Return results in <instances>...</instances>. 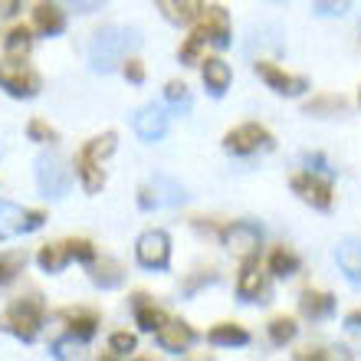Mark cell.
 <instances>
[{
	"label": "cell",
	"instance_id": "cell-44",
	"mask_svg": "<svg viewBox=\"0 0 361 361\" xmlns=\"http://www.w3.org/2000/svg\"><path fill=\"white\" fill-rule=\"evenodd\" d=\"M20 4L23 0H0V20H10L20 13Z\"/></svg>",
	"mask_w": 361,
	"mask_h": 361
},
{
	"label": "cell",
	"instance_id": "cell-23",
	"mask_svg": "<svg viewBox=\"0 0 361 361\" xmlns=\"http://www.w3.org/2000/svg\"><path fill=\"white\" fill-rule=\"evenodd\" d=\"M76 174H79V180H82L86 194H99V190L105 188L102 161H92V158H89V154H82V152H79V158H76Z\"/></svg>",
	"mask_w": 361,
	"mask_h": 361
},
{
	"label": "cell",
	"instance_id": "cell-7",
	"mask_svg": "<svg viewBox=\"0 0 361 361\" xmlns=\"http://www.w3.org/2000/svg\"><path fill=\"white\" fill-rule=\"evenodd\" d=\"M224 247L237 259H257L259 247H263V230L253 220H233L230 227H224Z\"/></svg>",
	"mask_w": 361,
	"mask_h": 361
},
{
	"label": "cell",
	"instance_id": "cell-34",
	"mask_svg": "<svg viewBox=\"0 0 361 361\" xmlns=\"http://www.w3.org/2000/svg\"><path fill=\"white\" fill-rule=\"evenodd\" d=\"M109 348H112V355L125 358V355H132L135 348H138V338H135L132 332H112L109 335Z\"/></svg>",
	"mask_w": 361,
	"mask_h": 361
},
{
	"label": "cell",
	"instance_id": "cell-46",
	"mask_svg": "<svg viewBox=\"0 0 361 361\" xmlns=\"http://www.w3.org/2000/svg\"><path fill=\"white\" fill-rule=\"evenodd\" d=\"M358 102H361V89H358Z\"/></svg>",
	"mask_w": 361,
	"mask_h": 361
},
{
	"label": "cell",
	"instance_id": "cell-35",
	"mask_svg": "<svg viewBox=\"0 0 361 361\" xmlns=\"http://www.w3.org/2000/svg\"><path fill=\"white\" fill-rule=\"evenodd\" d=\"M342 109H345V99H342V95H322V99H315V102L305 105V112H309V115L342 112Z\"/></svg>",
	"mask_w": 361,
	"mask_h": 361
},
{
	"label": "cell",
	"instance_id": "cell-26",
	"mask_svg": "<svg viewBox=\"0 0 361 361\" xmlns=\"http://www.w3.org/2000/svg\"><path fill=\"white\" fill-rule=\"evenodd\" d=\"M269 273L276 276V279H289V276L299 273V267H302V259L295 257L293 250H286V247H276L273 253H269Z\"/></svg>",
	"mask_w": 361,
	"mask_h": 361
},
{
	"label": "cell",
	"instance_id": "cell-40",
	"mask_svg": "<svg viewBox=\"0 0 361 361\" xmlns=\"http://www.w3.org/2000/svg\"><path fill=\"white\" fill-rule=\"evenodd\" d=\"M122 73H125V79H128V82H135V86H142L145 82V63L142 59H125L122 63Z\"/></svg>",
	"mask_w": 361,
	"mask_h": 361
},
{
	"label": "cell",
	"instance_id": "cell-20",
	"mask_svg": "<svg viewBox=\"0 0 361 361\" xmlns=\"http://www.w3.org/2000/svg\"><path fill=\"white\" fill-rule=\"evenodd\" d=\"M207 342L217 348H243V345H250V332L237 322H220L207 332Z\"/></svg>",
	"mask_w": 361,
	"mask_h": 361
},
{
	"label": "cell",
	"instance_id": "cell-42",
	"mask_svg": "<svg viewBox=\"0 0 361 361\" xmlns=\"http://www.w3.org/2000/svg\"><path fill=\"white\" fill-rule=\"evenodd\" d=\"M138 207H142V210H158V207H161V200H158V190H154L152 184L138 188Z\"/></svg>",
	"mask_w": 361,
	"mask_h": 361
},
{
	"label": "cell",
	"instance_id": "cell-22",
	"mask_svg": "<svg viewBox=\"0 0 361 361\" xmlns=\"http://www.w3.org/2000/svg\"><path fill=\"white\" fill-rule=\"evenodd\" d=\"M135 322L142 332H158L164 322H168V315L158 309L154 302H148V295H135Z\"/></svg>",
	"mask_w": 361,
	"mask_h": 361
},
{
	"label": "cell",
	"instance_id": "cell-18",
	"mask_svg": "<svg viewBox=\"0 0 361 361\" xmlns=\"http://www.w3.org/2000/svg\"><path fill=\"white\" fill-rule=\"evenodd\" d=\"M335 259H338V269L345 273V279L355 289H361V240H355V237L342 240L338 250H335Z\"/></svg>",
	"mask_w": 361,
	"mask_h": 361
},
{
	"label": "cell",
	"instance_id": "cell-14",
	"mask_svg": "<svg viewBox=\"0 0 361 361\" xmlns=\"http://www.w3.org/2000/svg\"><path fill=\"white\" fill-rule=\"evenodd\" d=\"M267 293H269L267 276L259 273V267L253 259H247L243 269H240V279H237V295L243 302H267Z\"/></svg>",
	"mask_w": 361,
	"mask_h": 361
},
{
	"label": "cell",
	"instance_id": "cell-17",
	"mask_svg": "<svg viewBox=\"0 0 361 361\" xmlns=\"http://www.w3.org/2000/svg\"><path fill=\"white\" fill-rule=\"evenodd\" d=\"M200 79H204V86H207V92L214 95V99H224L230 82H233V73H230V66L224 59L210 56V59H204V66H200Z\"/></svg>",
	"mask_w": 361,
	"mask_h": 361
},
{
	"label": "cell",
	"instance_id": "cell-21",
	"mask_svg": "<svg viewBox=\"0 0 361 361\" xmlns=\"http://www.w3.org/2000/svg\"><path fill=\"white\" fill-rule=\"evenodd\" d=\"M37 263L43 273H63V269L73 263V253H69V243H47V247L37 253Z\"/></svg>",
	"mask_w": 361,
	"mask_h": 361
},
{
	"label": "cell",
	"instance_id": "cell-45",
	"mask_svg": "<svg viewBox=\"0 0 361 361\" xmlns=\"http://www.w3.org/2000/svg\"><path fill=\"white\" fill-rule=\"evenodd\" d=\"M214 279H217V276H214V273H207V276H197V279H190V283L188 286H184V293H194V289H200V286H204V283H214Z\"/></svg>",
	"mask_w": 361,
	"mask_h": 361
},
{
	"label": "cell",
	"instance_id": "cell-32",
	"mask_svg": "<svg viewBox=\"0 0 361 361\" xmlns=\"http://www.w3.org/2000/svg\"><path fill=\"white\" fill-rule=\"evenodd\" d=\"M204 43H207V37L200 33V30H194L188 39H184V47L178 49V56H180V63L184 66H194V63H204L200 59V49H204Z\"/></svg>",
	"mask_w": 361,
	"mask_h": 361
},
{
	"label": "cell",
	"instance_id": "cell-12",
	"mask_svg": "<svg viewBox=\"0 0 361 361\" xmlns=\"http://www.w3.org/2000/svg\"><path fill=\"white\" fill-rule=\"evenodd\" d=\"M154 338H158V345H161V352L168 355H184L194 345V338H197V332H194V325H188L184 319H168V322L154 332Z\"/></svg>",
	"mask_w": 361,
	"mask_h": 361
},
{
	"label": "cell",
	"instance_id": "cell-30",
	"mask_svg": "<svg viewBox=\"0 0 361 361\" xmlns=\"http://www.w3.org/2000/svg\"><path fill=\"white\" fill-rule=\"evenodd\" d=\"M27 267V257L20 253V250H7V253H0V286L13 283L20 273Z\"/></svg>",
	"mask_w": 361,
	"mask_h": 361
},
{
	"label": "cell",
	"instance_id": "cell-13",
	"mask_svg": "<svg viewBox=\"0 0 361 361\" xmlns=\"http://www.w3.org/2000/svg\"><path fill=\"white\" fill-rule=\"evenodd\" d=\"M200 33H204V37H207V43H214L217 49H227L230 47V37H233L227 10H224V7H207V10H204Z\"/></svg>",
	"mask_w": 361,
	"mask_h": 361
},
{
	"label": "cell",
	"instance_id": "cell-27",
	"mask_svg": "<svg viewBox=\"0 0 361 361\" xmlns=\"http://www.w3.org/2000/svg\"><path fill=\"white\" fill-rule=\"evenodd\" d=\"M267 332H269V342L279 345V348H286V345L299 335V325H295V319H289V315H276L273 322L267 325Z\"/></svg>",
	"mask_w": 361,
	"mask_h": 361
},
{
	"label": "cell",
	"instance_id": "cell-16",
	"mask_svg": "<svg viewBox=\"0 0 361 361\" xmlns=\"http://www.w3.org/2000/svg\"><path fill=\"white\" fill-rule=\"evenodd\" d=\"M33 27L43 37H59L66 30V13L59 10L56 0H39L37 7H33Z\"/></svg>",
	"mask_w": 361,
	"mask_h": 361
},
{
	"label": "cell",
	"instance_id": "cell-29",
	"mask_svg": "<svg viewBox=\"0 0 361 361\" xmlns=\"http://www.w3.org/2000/svg\"><path fill=\"white\" fill-rule=\"evenodd\" d=\"M4 49H7V56H27L30 49H33V33L30 27H13L4 39Z\"/></svg>",
	"mask_w": 361,
	"mask_h": 361
},
{
	"label": "cell",
	"instance_id": "cell-1",
	"mask_svg": "<svg viewBox=\"0 0 361 361\" xmlns=\"http://www.w3.org/2000/svg\"><path fill=\"white\" fill-rule=\"evenodd\" d=\"M138 43H142L138 30H132V27H102L92 37V43H89V63H92L95 73H115Z\"/></svg>",
	"mask_w": 361,
	"mask_h": 361
},
{
	"label": "cell",
	"instance_id": "cell-36",
	"mask_svg": "<svg viewBox=\"0 0 361 361\" xmlns=\"http://www.w3.org/2000/svg\"><path fill=\"white\" fill-rule=\"evenodd\" d=\"M27 135H30V142H39V145L56 142V132H53V128H49V125L43 122V118H30Z\"/></svg>",
	"mask_w": 361,
	"mask_h": 361
},
{
	"label": "cell",
	"instance_id": "cell-2",
	"mask_svg": "<svg viewBox=\"0 0 361 361\" xmlns=\"http://www.w3.org/2000/svg\"><path fill=\"white\" fill-rule=\"evenodd\" d=\"M7 332L17 335L20 342H37L39 329H43V299L39 295H20L7 305Z\"/></svg>",
	"mask_w": 361,
	"mask_h": 361
},
{
	"label": "cell",
	"instance_id": "cell-24",
	"mask_svg": "<svg viewBox=\"0 0 361 361\" xmlns=\"http://www.w3.org/2000/svg\"><path fill=\"white\" fill-rule=\"evenodd\" d=\"M89 279H92V286H99V289H115V286H122V267L118 263H112V259H102L99 263V257L89 263Z\"/></svg>",
	"mask_w": 361,
	"mask_h": 361
},
{
	"label": "cell",
	"instance_id": "cell-28",
	"mask_svg": "<svg viewBox=\"0 0 361 361\" xmlns=\"http://www.w3.org/2000/svg\"><path fill=\"white\" fill-rule=\"evenodd\" d=\"M148 184L158 190V200H161V207H178V204H184V188H180V184H174L171 178L158 174V178H152Z\"/></svg>",
	"mask_w": 361,
	"mask_h": 361
},
{
	"label": "cell",
	"instance_id": "cell-19",
	"mask_svg": "<svg viewBox=\"0 0 361 361\" xmlns=\"http://www.w3.org/2000/svg\"><path fill=\"white\" fill-rule=\"evenodd\" d=\"M161 10L171 23L188 27V23H194V20L204 17V10L207 7H204V0H161Z\"/></svg>",
	"mask_w": 361,
	"mask_h": 361
},
{
	"label": "cell",
	"instance_id": "cell-38",
	"mask_svg": "<svg viewBox=\"0 0 361 361\" xmlns=\"http://www.w3.org/2000/svg\"><path fill=\"white\" fill-rule=\"evenodd\" d=\"M352 7V0H315V13L319 17H342Z\"/></svg>",
	"mask_w": 361,
	"mask_h": 361
},
{
	"label": "cell",
	"instance_id": "cell-10",
	"mask_svg": "<svg viewBox=\"0 0 361 361\" xmlns=\"http://www.w3.org/2000/svg\"><path fill=\"white\" fill-rule=\"evenodd\" d=\"M293 190L315 210H332V184L319 178V171H302L293 178Z\"/></svg>",
	"mask_w": 361,
	"mask_h": 361
},
{
	"label": "cell",
	"instance_id": "cell-15",
	"mask_svg": "<svg viewBox=\"0 0 361 361\" xmlns=\"http://www.w3.org/2000/svg\"><path fill=\"white\" fill-rule=\"evenodd\" d=\"M299 312L309 319V322H325L335 315V295L322 293V289H305L299 295Z\"/></svg>",
	"mask_w": 361,
	"mask_h": 361
},
{
	"label": "cell",
	"instance_id": "cell-43",
	"mask_svg": "<svg viewBox=\"0 0 361 361\" xmlns=\"http://www.w3.org/2000/svg\"><path fill=\"white\" fill-rule=\"evenodd\" d=\"M69 10H76V13H92V10H99L105 4V0H63Z\"/></svg>",
	"mask_w": 361,
	"mask_h": 361
},
{
	"label": "cell",
	"instance_id": "cell-6",
	"mask_svg": "<svg viewBox=\"0 0 361 361\" xmlns=\"http://www.w3.org/2000/svg\"><path fill=\"white\" fill-rule=\"evenodd\" d=\"M43 220H47L43 210H27L20 204H13V200H0V240L33 233V230L43 227Z\"/></svg>",
	"mask_w": 361,
	"mask_h": 361
},
{
	"label": "cell",
	"instance_id": "cell-39",
	"mask_svg": "<svg viewBox=\"0 0 361 361\" xmlns=\"http://www.w3.org/2000/svg\"><path fill=\"white\" fill-rule=\"evenodd\" d=\"M69 243V253H73V259H79V263H92L95 259V247L89 243V240H66Z\"/></svg>",
	"mask_w": 361,
	"mask_h": 361
},
{
	"label": "cell",
	"instance_id": "cell-11",
	"mask_svg": "<svg viewBox=\"0 0 361 361\" xmlns=\"http://www.w3.org/2000/svg\"><path fill=\"white\" fill-rule=\"evenodd\" d=\"M132 128H135V135L142 138V142H148V145H154V142H161L164 135H168V115H164V109L161 105H142L138 112H135V118H132Z\"/></svg>",
	"mask_w": 361,
	"mask_h": 361
},
{
	"label": "cell",
	"instance_id": "cell-33",
	"mask_svg": "<svg viewBox=\"0 0 361 361\" xmlns=\"http://www.w3.org/2000/svg\"><path fill=\"white\" fill-rule=\"evenodd\" d=\"M112 152H115V132H105V135H99V138L82 145V154H89L92 161H105Z\"/></svg>",
	"mask_w": 361,
	"mask_h": 361
},
{
	"label": "cell",
	"instance_id": "cell-5",
	"mask_svg": "<svg viewBox=\"0 0 361 361\" xmlns=\"http://www.w3.org/2000/svg\"><path fill=\"white\" fill-rule=\"evenodd\" d=\"M135 259H138V267L154 269V273L168 269L171 267V237L164 230H145L135 243Z\"/></svg>",
	"mask_w": 361,
	"mask_h": 361
},
{
	"label": "cell",
	"instance_id": "cell-8",
	"mask_svg": "<svg viewBox=\"0 0 361 361\" xmlns=\"http://www.w3.org/2000/svg\"><path fill=\"white\" fill-rule=\"evenodd\" d=\"M224 148H227L230 154L247 158V154L259 152V148L269 152V148H273V135H269L259 122H243V125H237V128H230V132L224 135Z\"/></svg>",
	"mask_w": 361,
	"mask_h": 361
},
{
	"label": "cell",
	"instance_id": "cell-31",
	"mask_svg": "<svg viewBox=\"0 0 361 361\" xmlns=\"http://www.w3.org/2000/svg\"><path fill=\"white\" fill-rule=\"evenodd\" d=\"M164 102L171 105L174 112H180V115H188L190 112V89L184 86V82H178V79H171L168 86H164Z\"/></svg>",
	"mask_w": 361,
	"mask_h": 361
},
{
	"label": "cell",
	"instance_id": "cell-3",
	"mask_svg": "<svg viewBox=\"0 0 361 361\" xmlns=\"http://www.w3.org/2000/svg\"><path fill=\"white\" fill-rule=\"evenodd\" d=\"M69 180H73V171H69V164L56 152H43L37 158V184L43 197H53V200L66 197Z\"/></svg>",
	"mask_w": 361,
	"mask_h": 361
},
{
	"label": "cell",
	"instance_id": "cell-41",
	"mask_svg": "<svg viewBox=\"0 0 361 361\" xmlns=\"http://www.w3.org/2000/svg\"><path fill=\"white\" fill-rule=\"evenodd\" d=\"M79 345H86V342H79V338H73V335H69V338H63V342L53 345V355H56V358H76Z\"/></svg>",
	"mask_w": 361,
	"mask_h": 361
},
{
	"label": "cell",
	"instance_id": "cell-25",
	"mask_svg": "<svg viewBox=\"0 0 361 361\" xmlns=\"http://www.w3.org/2000/svg\"><path fill=\"white\" fill-rule=\"evenodd\" d=\"M66 325H69V335H73V338L89 342V338L99 332V315L89 312V309H76V312H66Z\"/></svg>",
	"mask_w": 361,
	"mask_h": 361
},
{
	"label": "cell",
	"instance_id": "cell-9",
	"mask_svg": "<svg viewBox=\"0 0 361 361\" xmlns=\"http://www.w3.org/2000/svg\"><path fill=\"white\" fill-rule=\"evenodd\" d=\"M253 69H257V76L263 79V82H267L276 95H289V99H295V95H302L305 89H309V79L289 76L286 69H279L276 63H267V59H257V63H253Z\"/></svg>",
	"mask_w": 361,
	"mask_h": 361
},
{
	"label": "cell",
	"instance_id": "cell-37",
	"mask_svg": "<svg viewBox=\"0 0 361 361\" xmlns=\"http://www.w3.org/2000/svg\"><path fill=\"white\" fill-rule=\"evenodd\" d=\"M345 338L352 342L355 352H361V309L348 312V319H345Z\"/></svg>",
	"mask_w": 361,
	"mask_h": 361
},
{
	"label": "cell",
	"instance_id": "cell-4",
	"mask_svg": "<svg viewBox=\"0 0 361 361\" xmlns=\"http://www.w3.org/2000/svg\"><path fill=\"white\" fill-rule=\"evenodd\" d=\"M0 89L13 99H33L39 92V76L23 63V56L0 59Z\"/></svg>",
	"mask_w": 361,
	"mask_h": 361
}]
</instances>
